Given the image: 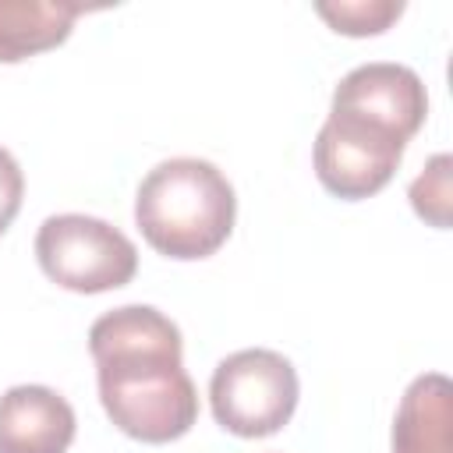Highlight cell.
Masks as SVG:
<instances>
[{"instance_id":"30bf717a","label":"cell","mask_w":453,"mask_h":453,"mask_svg":"<svg viewBox=\"0 0 453 453\" xmlns=\"http://www.w3.org/2000/svg\"><path fill=\"white\" fill-rule=\"evenodd\" d=\"M315 11L333 25V32L379 35L403 14V4L400 0H340V4H315Z\"/></svg>"},{"instance_id":"8992f818","label":"cell","mask_w":453,"mask_h":453,"mask_svg":"<svg viewBox=\"0 0 453 453\" xmlns=\"http://www.w3.org/2000/svg\"><path fill=\"white\" fill-rule=\"evenodd\" d=\"M329 110L357 113V117L393 131L396 138L411 142L418 134V127L425 124L428 96H425L421 78L411 67L379 60V64H361L350 74H343L333 92Z\"/></svg>"},{"instance_id":"7a4b0ae2","label":"cell","mask_w":453,"mask_h":453,"mask_svg":"<svg viewBox=\"0 0 453 453\" xmlns=\"http://www.w3.org/2000/svg\"><path fill=\"white\" fill-rule=\"evenodd\" d=\"M237 219V198L219 166L195 156L163 159L134 195V223L149 248L195 262L216 255Z\"/></svg>"},{"instance_id":"8fae6325","label":"cell","mask_w":453,"mask_h":453,"mask_svg":"<svg viewBox=\"0 0 453 453\" xmlns=\"http://www.w3.org/2000/svg\"><path fill=\"white\" fill-rule=\"evenodd\" d=\"M449 166L453 159L446 152L432 156L425 173L414 177L411 184V205L421 219H428L432 226L446 230L449 226V198H453V188H449Z\"/></svg>"},{"instance_id":"5b68a950","label":"cell","mask_w":453,"mask_h":453,"mask_svg":"<svg viewBox=\"0 0 453 453\" xmlns=\"http://www.w3.org/2000/svg\"><path fill=\"white\" fill-rule=\"evenodd\" d=\"M403 145H407L403 138H396L393 131L357 113L329 110L326 124L319 127L315 152H311L315 177L329 195L343 202L372 198L393 180Z\"/></svg>"},{"instance_id":"277c9868","label":"cell","mask_w":453,"mask_h":453,"mask_svg":"<svg viewBox=\"0 0 453 453\" xmlns=\"http://www.w3.org/2000/svg\"><path fill=\"white\" fill-rule=\"evenodd\" d=\"M35 258L57 287L74 294L117 290L138 273L131 237L113 223L81 212L50 216L35 234Z\"/></svg>"},{"instance_id":"7c38bea8","label":"cell","mask_w":453,"mask_h":453,"mask_svg":"<svg viewBox=\"0 0 453 453\" xmlns=\"http://www.w3.org/2000/svg\"><path fill=\"white\" fill-rule=\"evenodd\" d=\"M21 198H25V173H21L18 159L0 145V234L14 223Z\"/></svg>"},{"instance_id":"3957f363","label":"cell","mask_w":453,"mask_h":453,"mask_svg":"<svg viewBox=\"0 0 453 453\" xmlns=\"http://www.w3.org/2000/svg\"><path fill=\"white\" fill-rule=\"evenodd\" d=\"M294 365L265 347L237 350L223 357L209 382V403L219 428L241 439H265L280 432L297 411Z\"/></svg>"},{"instance_id":"9c48e42d","label":"cell","mask_w":453,"mask_h":453,"mask_svg":"<svg viewBox=\"0 0 453 453\" xmlns=\"http://www.w3.org/2000/svg\"><path fill=\"white\" fill-rule=\"evenodd\" d=\"M78 14H85V4L0 0V64H18L60 46Z\"/></svg>"},{"instance_id":"ba28073f","label":"cell","mask_w":453,"mask_h":453,"mask_svg":"<svg viewBox=\"0 0 453 453\" xmlns=\"http://www.w3.org/2000/svg\"><path fill=\"white\" fill-rule=\"evenodd\" d=\"M393 453H453V386L442 372L407 386L393 418Z\"/></svg>"},{"instance_id":"52a82bcc","label":"cell","mask_w":453,"mask_h":453,"mask_svg":"<svg viewBox=\"0 0 453 453\" xmlns=\"http://www.w3.org/2000/svg\"><path fill=\"white\" fill-rule=\"evenodd\" d=\"M74 407L50 386H14L0 396V453H67Z\"/></svg>"},{"instance_id":"6da1fadb","label":"cell","mask_w":453,"mask_h":453,"mask_svg":"<svg viewBox=\"0 0 453 453\" xmlns=\"http://www.w3.org/2000/svg\"><path fill=\"white\" fill-rule=\"evenodd\" d=\"M99 400L110 421L138 442H173L198 421V393L184 372L180 329L149 304H124L88 329Z\"/></svg>"}]
</instances>
